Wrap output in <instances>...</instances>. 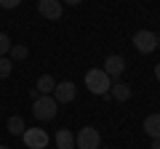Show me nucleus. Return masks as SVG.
I'll use <instances>...</instances> for the list:
<instances>
[{
	"label": "nucleus",
	"instance_id": "obj_12",
	"mask_svg": "<svg viewBox=\"0 0 160 149\" xmlns=\"http://www.w3.org/2000/svg\"><path fill=\"white\" fill-rule=\"evenodd\" d=\"M6 128H8V133H11V136H22V133L27 131V125H24V120H22L19 115H11V117H8Z\"/></svg>",
	"mask_w": 160,
	"mask_h": 149
},
{
	"label": "nucleus",
	"instance_id": "obj_10",
	"mask_svg": "<svg viewBox=\"0 0 160 149\" xmlns=\"http://www.w3.org/2000/svg\"><path fill=\"white\" fill-rule=\"evenodd\" d=\"M144 133H147L149 138H160V115H149L144 117Z\"/></svg>",
	"mask_w": 160,
	"mask_h": 149
},
{
	"label": "nucleus",
	"instance_id": "obj_6",
	"mask_svg": "<svg viewBox=\"0 0 160 149\" xmlns=\"http://www.w3.org/2000/svg\"><path fill=\"white\" fill-rule=\"evenodd\" d=\"M38 13L48 22L62 19V0H38Z\"/></svg>",
	"mask_w": 160,
	"mask_h": 149
},
{
	"label": "nucleus",
	"instance_id": "obj_8",
	"mask_svg": "<svg viewBox=\"0 0 160 149\" xmlns=\"http://www.w3.org/2000/svg\"><path fill=\"white\" fill-rule=\"evenodd\" d=\"M75 96H78V88H75L72 80L56 83V88H53V99H56V104H69Z\"/></svg>",
	"mask_w": 160,
	"mask_h": 149
},
{
	"label": "nucleus",
	"instance_id": "obj_1",
	"mask_svg": "<svg viewBox=\"0 0 160 149\" xmlns=\"http://www.w3.org/2000/svg\"><path fill=\"white\" fill-rule=\"evenodd\" d=\"M86 88L96 96H107L109 88H112V80L107 77L104 69H88L86 72Z\"/></svg>",
	"mask_w": 160,
	"mask_h": 149
},
{
	"label": "nucleus",
	"instance_id": "obj_14",
	"mask_svg": "<svg viewBox=\"0 0 160 149\" xmlns=\"http://www.w3.org/2000/svg\"><path fill=\"white\" fill-rule=\"evenodd\" d=\"M11 61H22V59H27V53H29V48L27 46H11Z\"/></svg>",
	"mask_w": 160,
	"mask_h": 149
},
{
	"label": "nucleus",
	"instance_id": "obj_7",
	"mask_svg": "<svg viewBox=\"0 0 160 149\" xmlns=\"http://www.w3.org/2000/svg\"><path fill=\"white\" fill-rule=\"evenodd\" d=\"M104 72H107L109 80H118L120 74L126 72V59L120 56V53H112V56L104 59Z\"/></svg>",
	"mask_w": 160,
	"mask_h": 149
},
{
	"label": "nucleus",
	"instance_id": "obj_13",
	"mask_svg": "<svg viewBox=\"0 0 160 149\" xmlns=\"http://www.w3.org/2000/svg\"><path fill=\"white\" fill-rule=\"evenodd\" d=\"M56 147L59 149H75V136L67 131V128H62V131L56 133Z\"/></svg>",
	"mask_w": 160,
	"mask_h": 149
},
{
	"label": "nucleus",
	"instance_id": "obj_9",
	"mask_svg": "<svg viewBox=\"0 0 160 149\" xmlns=\"http://www.w3.org/2000/svg\"><path fill=\"white\" fill-rule=\"evenodd\" d=\"M109 99H115V101H128V99H131V85H128V83H112Z\"/></svg>",
	"mask_w": 160,
	"mask_h": 149
},
{
	"label": "nucleus",
	"instance_id": "obj_19",
	"mask_svg": "<svg viewBox=\"0 0 160 149\" xmlns=\"http://www.w3.org/2000/svg\"><path fill=\"white\" fill-rule=\"evenodd\" d=\"M152 149H160V138H152Z\"/></svg>",
	"mask_w": 160,
	"mask_h": 149
},
{
	"label": "nucleus",
	"instance_id": "obj_21",
	"mask_svg": "<svg viewBox=\"0 0 160 149\" xmlns=\"http://www.w3.org/2000/svg\"><path fill=\"white\" fill-rule=\"evenodd\" d=\"M0 149H11V147H3V144H0Z\"/></svg>",
	"mask_w": 160,
	"mask_h": 149
},
{
	"label": "nucleus",
	"instance_id": "obj_2",
	"mask_svg": "<svg viewBox=\"0 0 160 149\" xmlns=\"http://www.w3.org/2000/svg\"><path fill=\"white\" fill-rule=\"evenodd\" d=\"M59 112V104L53 96H38L32 101V115L38 117V120H53Z\"/></svg>",
	"mask_w": 160,
	"mask_h": 149
},
{
	"label": "nucleus",
	"instance_id": "obj_20",
	"mask_svg": "<svg viewBox=\"0 0 160 149\" xmlns=\"http://www.w3.org/2000/svg\"><path fill=\"white\" fill-rule=\"evenodd\" d=\"M64 3H67V6H78L80 0H64Z\"/></svg>",
	"mask_w": 160,
	"mask_h": 149
},
{
	"label": "nucleus",
	"instance_id": "obj_15",
	"mask_svg": "<svg viewBox=\"0 0 160 149\" xmlns=\"http://www.w3.org/2000/svg\"><path fill=\"white\" fill-rule=\"evenodd\" d=\"M13 72V61L8 56H0V77H8Z\"/></svg>",
	"mask_w": 160,
	"mask_h": 149
},
{
	"label": "nucleus",
	"instance_id": "obj_22",
	"mask_svg": "<svg viewBox=\"0 0 160 149\" xmlns=\"http://www.w3.org/2000/svg\"><path fill=\"white\" fill-rule=\"evenodd\" d=\"M158 48H160V37H158Z\"/></svg>",
	"mask_w": 160,
	"mask_h": 149
},
{
	"label": "nucleus",
	"instance_id": "obj_16",
	"mask_svg": "<svg viewBox=\"0 0 160 149\" xmlns=\"http://www.w3.org/2000/svg\"><path fill=\"white\" fill-rule=\"evenodd\" d=\"M8 51H11V37L6 32H0V56H8Z\"/></svg>",
	"mask_w": 160,
	"mask_h": 149
},
{
	"label": "nucleus",
	"instance_id": "obj_18",
	"mask_svg": "<svg viewBox=\"0 0 160 149\" xmlns=\"http://www.w3.org/2000/svg\"><path fill=\"white\" fill-rule=\"evenodd\" d=\"M155 80H160V61L155 64Z\"/></svg>",
	"mask_w": 160,
	"mask_h": 149
},
{
	"label": "nucleus",
	"instance_id": "obj_4",
	"mask_svg": "<svg viewBox=\"0 0 160 149\" xmlns=\"http://www.w3.org/2000/svg\"><path fill=\"white\" fill-rule=\"evenodd\" d=\"M133 48H136L139 53H152L155 48H158V37H155V32H149V29H139V32H133Z\"/></svg>",
	"mask_w": 160,
	"mask_h": 149
},
{
	"label": "nucleus",
	"instance_id": "obj_17",
	"mask_svg": "<svg viewBox=\"0 0 160 149\" xmlns=\"http://www.w3.org/2000/svg\"><path fill=\"white\" fill-rule=\"evenodd\" d=\"M22 0H0V8H6V11H11V8H16Z\"/></svg>",
	"mask_w": 160,
	"mask_h": 149
},
{
	"label": "nucleus",
	"instance_id": "obj_5",
	"mask_svg": "<svg viewBox=\"0 0 160 149\" xmlns=\"http://www.w3.org/2000/svg\"><path fill=\"white\" fill-rule=\"evenodd\" d=\"M22 138L27 144V149H46L48 147V133L43 128H27L22 133Z\"/></svg>",
	"mask_w": 160,
	"mask_h": 149
},
{
	"label": "nucleus",
	"instance_id": "obj_3",
	"mask_svg": "<svg viewBox=\"0 0 160 149\" xmlns=\"http://www.w3.org/2000/svg\"><path fill=\"white\" fill-rule=\"evenodd\" d=\"M75 147L78 149H99L102 147V133L96 128H80V133L75 136Z\"/></svg>",
	"mask_w": 160,
	"mask_h": 149
},
{
	"label": "nucleus",
	"instance_id": "obj_11",
	"mask_svg": "<svg viewBox=\"0 0 160 149\" xmlns=\"http://www.w3.org/2000/svg\"><path fill=\"white\" fill-rule=\"evenodd\" d=\"M35 88H38V93H40V96H51V93H53V88H56V80H53L51 74H43V77H38Z\"/></svg>",
	"mask_w": 160,
	"mask_h": 149
}]
</instances>
